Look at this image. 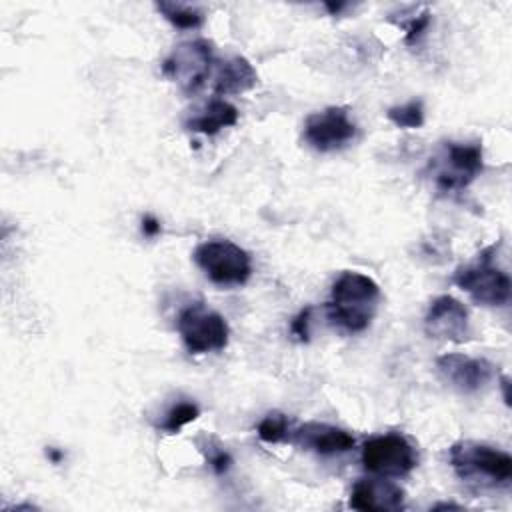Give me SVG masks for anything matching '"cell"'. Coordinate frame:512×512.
I'll list each match as a JSON object with an SVG mask.
<instances>
[{
  "label": "cell",
  "mask_w": 512,
  "mask_h": 512,
  "mask_svg": "<svg viewBox=\"0 0 512 512\" xmlns=\"http://www.w3.org/2000/svg\"><path fill=\"white\" fill-rule=\"evenodd\" d=\"M378 302V284L362 272L346 270L332 284V298L326 304L328 320L346 332H364L378 310Z\"/></svg>",
  "instance_id": "6da1fadb"
},
{
  "label": "cell",
  "mask_w": 512,
  "mask_h": 512,
  "mask_svg": "<svg viewBox=\"0 0 512 512\" xmlns=\"http://www.w3.org/2000/svg\"><path fill=\"white\" fill-rule=\"evenodd\" d=\"M454 474L478 488H508L512 480V458L508 452L490 444L460 440L448 452Z\"/></svg>",
  "instance_id": "7a4b0ae2"
},
{
  "label": "cell",
  "mask_w": 512,
  "mask_h": 512,
  "mask_svg": "<svg viewBox=\"0 0 512 512\" xmlns=\"http://www.w3.org/2000/svg\"><path fill=\"white\" fill-rule=\"evenodd\" d=\"M194 262L218 286H242L252 274V260L230 240H208L196 246Z\"/></svg>",
  "instance_id": "3957f363"
},
{
  "label": "cell",
  "mask_w": 512,
  "mask_h": 512,
  "mask_svg": "<svg viewBox=\"0 0 512 512\" xmlns=\"http://www.w3.org/2000/svg\"><path fill=\"white\" fill-rule=\"evenodd\" d=\"M178 334L190 354L218 352L228 346L230 328L222 314L202 302L186 306L178 316Z\"/></svg>",
  "instance_id": "277c9868"
},
{
  "label": "cell",
  "mask_w": 512,
  "mask_h": 512,
  "mask_svg": "<svg viewBox=\"0 0 512 512\" xmlns=\"http://www.w3.org/2000/svg\"><path fill=\"white\" fill-rule=\"evenodd\" d=\"M490 250H484L478 262L460 266L454 272V284L464 290L476 304L494 308L506 306L510 300V278L504 270L492 264Z\"/></svg>",
  "instance_id": "5b68a950"
},
{
  "label": "cell",
  "mask_w": 512,
  "mask_h": 512,
  "mask_svg": "<svg viewBox=\"0 0 512 512\" xmlns=\"http://www.w3.org/2000/svg\"><path fill=\"white\" fill-rule=\"evenodd\" d=\"M212 64H214L212 42L198 38V40H188L174 46V50L162 62V72L184 94H194L208 80Z\"/></svg>",
  "instance_id": "8992f818"
},
{
  "label": "cell",
  "mask_w": 512,
  "mask_h": 512,
  "mask_svg": "<svg viewBox=\"0 0 512 512\" xmlns=\"http://www.w3.org/2000/svg\"><path fill=\"white\" fill-rule=\"evenodd\" d=\"M362 466L386 478H398L410 474L418 466V452L412 442L396 432L378 434L364 442L362 446Z\"/></svg>",
  "instance_id": "52a82bcc"
},
{
  "label": "cell",
  "mask_w": 512,
  "mask_h": 512,
  "mask_svg": "<svg viewBox=\"0 0 512 512\" xmlns=\"http://www.w3.org/2000/svg\"><path fill=\"white\" fill-rule=\"evenodd\" d=\"M430 168L436 190L444 194L460 192L482 172V146L448 142Z\"/></svg>",
  "instance_id": "ba28073f"
},
{
  "label": "cell",
  "mask_w": 512,
  "mask_h": 512,
  "mask_svg": "<svg viewBox=\"0 0 512 512\" xmlns=\"http://www.w3.org/2000/svg\"><path fill=\"white\" fill-rule=\"evenodd\" d=\"M356 136V124L344 106H330L306 118L302 138L318 152H334L344 148Z\"/></svg>",
  "instance_id": "9c48e42d"
},
{
  "label": "cell",
  "mask_w": 512,
  "mask_h": 512,
  "mask_svg": "<svg viewBox=\"0 0 512 512\" xmlns=\"http://www.w3.org/2000/svg\"><path fill=\"white\" fill-rule=\"evenodd\" d=\"M438 376L454 390L462 394H474L484 390L492 376L494 364L484 358H474L458 352L442 354L436 358Z\"/></svg>",
  "instance_id": "30bf717a"
},
{
  "label": "cell",
  "mask_w": 512,
  "mask_h": 512,
  "mask_svg": "<svg viewBox=\"0 0 512 512\" xmlns=\"http://www.w3.org/2000/svg\"><path fill=\"white\" fill-rule=\"evenodd\" d=\"M424 332L434 340L464 342L470 336V318L466 306L444 294L432 300L424 316Z\"/></svg>",
  "instance_id": "8fae6325"
},
{
  "label": "cell",
  "mask_w": 512,
  "mask_h": 512,
  "mask_svg": "<svg viewBox=\"0 0 512 512\" xmlns=\"http://www.w3.org/2000/svg\"><path fill=\"white\" fill-rule=\"evenodd\" d=\"M350 508L360 512H396L406 504V492L386 476L360 478L350 492Z\"/></svg>",
  "instance_id": "7c38bea8"
},
{
  "label": "cell",
  "mask_w": 512,
  "mask_h": 512,
  "mask_svg": "<svg viewBox=\"0 0 512 512\" xmlns=\"http://www.w3.org/2000/svg\"><path fill=\"white\" fill-rule=\"evenodd\" d=\"M288 442H294L302 450L320 454V456H332V454H344L354 448L356 440L350 432L344 428L326 424V422H304L298 428L290 432Z\"/></svg>",
  "instance_id": "4fadbf2b"
},
{
  "label": "cell",
  "mask_w": 512,
  "mask_h": 512,
  "mask_svg": "<svg viewBox=\"0 0 512 512\" xmlns=\"http://www.w3.org/2000/svg\"><path fill=\"white\" fill-rule=\"evenodd\" d=\"M258 84V74L254 66L244 56H230L218 62L212 92L214 96H230L252 90Z\"/></svg>",
  "instance_id": "5bb4252c"
},
{
  "label": "cell",
  "mask_w": 512,
  "mask_h": 512,
  "mask_svg": "<svg viewBox=\"0 0 512 512\" xmlns=\"http://www.w3.org/2000/svg\"><path fill=\"white\" fill-rule=\"evenodd\" d=\"M238 122V108L224 98H212L184 122V126L192 132H200L206 136L218 134L222 128H230Z\"/></svg>",
  "instance_id": "9a60e30c"
},
{
  "label": "cell",
  "mask_w": 512,
  "mask_h": 512,
  "mask_svg": "<svg viewBox=\"0 0 512 512\" xmlns=\"http://www.w3.org/2000/svg\"><path fill=\"white\" fill-rule=\"evenodd\" d=\"M156 10L178 30H196L204 24V14L180 2H156Z\"/></svg>",
  "instance_id": "2e32d148"
},
{
  "label": "cell",
  "mask_w": 512,
  "mask_h": 512,
  "mask_svg": "<svg viewBox=\"0 0 512 512\" xmlns=\"http://www.w3.org/2000/svg\"><path fill=\"white\" fill-rule=\"evenodd\" d=\"M256 432H258L260 440H264L268 444H278V442H288L292 428H290V420L286 414L272 410L258 422Z\"/></svg>",
  "instance_id": "e0dca14e"
},
{
  "label": "cell",
  "mask_w": 512,
  "mask_h": 512,
  "mask_svg": "<svg viewBox=\"0 0 512 512\" xmlns=\"http://www.w3.org/2000/svg\"><path fill=\"white\" fill-rule=\"evenodd\" d=\"M200 416V408L196 402H178L174 404L166 414H164V420L158 424L160 430L168 432V434H176L182 426L194 422L196 418Z\"/></svg>",
  "instance_id": "ac0fdd59"
},
{
  "label": "cell",
  "mask_w": 512,
  "mask_h": 512,
  "mask_svg": "<svg viewBox=\"0 0 512 512\" xmlns=\"http://www.w3.org/2000/svg\"><path fill=\"white\" fill-rule=\"evenodd\" d=\"M386 116L398 128H420L424 124L422 100H410L402 106H392L388 108Z\"/></svg>",
  "instance_id": "d6986e66"
},
{
  "label": "cell",
  "mask_w": 512,
  "mask_h": 512,
  "mask_svg": "<svg viewBox=\"0 0 512 512\" xmlns=\"http://www.w3.org/2000/svg\"><path fill=\"white\" fill-rule=\"evenodd\" d=\"M310 316H312V306H306V308L300 310L298 316H294V320L290 322V334H292L298 342H308V340H310Z\"/></svg>",
  "instance_id": "ffe728a7"
},
{
  "label": "cell",
  "mask_w": 512,
  "mask_h": 512,
  "mask_svg": "<svg viewBox=\"0 0 512 512\" xmlns=\"http://www.w3.org/2000/svg\"><path fill=\"white\" fill-rule=\"evenodd\" d=\"M206 460H208L210 468H212L216 474H224V472H228L230 466H232V456H230L228 450H224L222 446H208Z\"/></svg>",
  "instance_id": "44dd1931"
},
{
  "label": "cell",
  "mask_w": 512,
  "mask_h": 512,
  "mask_svg": "<svg viewBox=\"0 0 512 512\" xmlns=\"http://www.w3.org/2000/svg\"><path fill=\"white\" fill-rule=\"evenodd\" d=\"M428 24H430V14L428 12H422L420 16H414L410 20V24L406 26V44H414L422 36V32L428 28Z\"/></svg>",
  "instance_id": "7402d4cb"
},
{
  "label": "cell",
  "mask_w": 512,
  "mask_h": 512,
  "mask_svg": "<svg viewBox=\"0 0 512 512\" xmlns=\"http://www.w3.org/2000/svg\"><path fill=\"white\" fill-rule=\"evenodd\" d=\"M142 232H144V236H148V238L160 234V222H158L152 214H146V216L142 218Z\"/></svg>",
  "instance_id": "603a6c76"
},
{
  "label": "cell",
  "mask_w": 512,
  "mask_h": 512,
  "mask_svg": "<svg viewBox=\"0 0 512 512\" xmlns=\"http://www.w3.org/2000/svg\"><path fill=\"white\" fill-rule=\"evenodd\" d=\"M324 6H326V10H328L332 16H336V14H338L346 4H330V2H326Z\"/></svg>",
  "instance_id": "cb8c5ba5"
},
{
  "label": "cell",
  "mask_w": 512,
  "mask_h": 512,
  "mask_svg": "<svg viewBox=\"0 0 512 512\" xmlns=\"http://www.w3.org/2000/svg\"><path fill=\"white\" fill-rule=\"evenodd\" d=\"M508 386H510V380L504 376L502 378V390H504V402L510 404V394H508Z\"/></svg>",
  "instance_id": "d4e9b609"
},
{
  "label": "cell",
  "mask_w": 512,
  "mask_h": 512,
  "mask_svg": "<svg viewBox=\"0 0 512 512\" xmlns=\"http://www.w3.org/2000/svg\"><path fill=\"white\" fill-rule=\"evenodd\" d=\"M46 454H48V456H50V460H52V462H56V464H58V462H60V458H62V454H60V452H56L54 448H48V452H46Z\"/></svg>",
  "instance_id": "484cf974"
},
{
  "label": "cell",
  "mask_w": 512,
  "mask_h": 512,
  "mask_svg": "<svg viewBox=\"0 0 512 512\" xmlns=\"http://www.w3.org/2000/svg\"><path fill=\"white\" fill-rule=\"evenodd\" d=\"M442 508H460V506H458V504H450V502L446 504V502H444V504H436L432 510H442Z\"/></svg>",
  "instance_id": "4316f807"
}]
</instances>
